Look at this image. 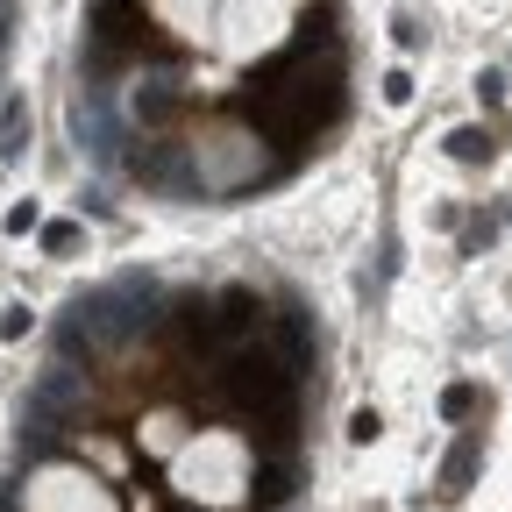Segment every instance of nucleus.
Listing matches in <instances>:
<instances>
[{
	"instance_id": "1",
	"label": "nucleus",
	"mask_w": 512,
	"mask_h": 512,
	"mask_svg": "<svg viewBox=\"0 0 512 512\" xmlns=\"http://www.w3.org/2000/svg\"><path fill=\"white\" fill-rule=\"evenodd\" d=\"M22 512H121V498H114L100 477L72 470V463H43V470L22 484Z\"/></svg>"
},
{
	"instance_id": "2",
	"label": "nucleus",
	"mask_w": 512,
	"mask_h": 512,
	"mask_svg": "<svg viewBox=\"0 0 512 512\" xmlns=\"http://www.w3.org/2000/svg\"><path fill=\"white\" fill-rule=\"evenodd\" d=\"M477 470H484V420L456 434V448H448V456H441V477H434V491H441L448 505H456V498H470Z\"/></svg>"
},
{
	"instance_id": "3",
	"label": "nucleus",
	"mask_w": 512,
	"mask_h": 512,
	"mask_svg": "<svg viewBox=\"0 0 512 512\" xmlns=\"http://www.w3.org/2000/svg\"><path fill=\"white\" fill-rule=\"evenodd\" d=\"M249 505H256V512L292 505V463H285V456H271V463H256V470H249Z\"/></svg>"
},
{
	"instance_id": "4",
	"label": "nucleus",
	"mask_w": 512,
	"mask_h": 512,
	"mask_svg": "<svg viewBox=\"0 0 512 512\" xmlns=\"http://www.w3.org/2000/svg\"><path fill=\"white\" fill-rule=\"evenodd\" d=\"M136 448H143V456H178V448H185V420L178 413H150L136 427Z\"/></svg>"
},
{
	"instance_id": "5",
	"label": "nucleus",
	"mask_w": 512,
	"mask_h": 512,
	"mask_svg": "<svg viewBox=\"0 0 512 512\" xmlns=\"http://www.w3.org/2000/svg\"><path fill=\"white\" fill-rule=\"evenodd\" d=\"M22 150H29V100H22V93H8V100H0V157L15 164Z\"/></svg>"
},
{
	"instance_id": "6",
	"label": "nucleus",
	"mask_w": 512,
	"mask_h": 512,
	"mask_svg": "<svg viewBox=\"0 0 512 512\" xmlns=\"http://www.w3.org/2000/svg\"><path fill=\"white\" fill-rule=\"evenodd\" d=\"M278 349H285L292 370H306V356H313V328H306V313H299V306L278 313Z\"/></svg>"
},
{
	"instance_id": "7",
	"label": "nucleus",
	"mask_w": 512,
	"mask_h": 512,
	"mask_svg": "<svg viewBox=\"0 0 512 512\" xmlns=\"http://www.w3.org/2000/svg\"><path fill=\"white\" fill-rule=\"evenodd\" d=\"M448 157H456V164H491L498 157V136H491V128H448Z\"/></svg>"
},
{
	"instance_id": "8",
	"label": "nucleus",
	"mask_w": 512,
	"mask_h": 512,
	"mask_svg": "<svg viewBox=\"0 0 512 512\" xmlns=\"http://www.w3.org/2000/svg\"><path fill=\"white\" fill-rule=\"evenodd\" d=\"M477 406H491V399L477 392V384H470V377H463V384H448V392H441V420H470Z\"/></svg>"
},
{
	"instance_id": "9",
	"label": "nucleus",
	"mask_w": 512,
	"mask_h": 512,
	"mask_svg": "<svg viewBox=\"0 0 512 512\" xmlns=\"http://www.w3.org/2000/svg\"><path fill=\"white\" fill-rule=\"evenodd\" d=\"M178 107H185V100H178V86H150V93H143V100H136V114H143V121H150V128H164V121H171V114H178Z\"/></svg>"
},
{
	"instance_id": "10",
	"label": "nucleus",
	"mask_w": 512,
	"mask_h": 512,
	"mask_svg": "<svg viewBox=\"0 0 512 512\" xmlns=\"http://www.w3.org/2000/svg\"><path fill=\"white\" fill-rule=\"evenodd\" d=\"M377 434H384V413H377V406H356V413H349V441H356V448H370Z\"/></svg>"
},
{
	"instance_id": "11",
	"label": "nucleus",
	"mask_w": 512,
	"mask_h": 512,
	"mask_svg": "<svg viewBox=\"0 0 512 512\" xmlns=\"http://www.w3.org/2000/svg\"><path fill=\"white\" fill-rule=\"evenodd\" d=\"M79 242H86V235H79V221H50V228H43V249H50V256H72Z\"/></svg>"
},
{
	"instance_id": "12",
	"label": "nucleus",
	"mask_w": 512,
	"mask_h": 512,
	"mask_svg": "<svg viewBox=\"0 0 512 512\" xmlns=\"http://www.w3.org/2000/svg\"><path fill=\"white\" fill-rule=\"evenodd\" d=\"M29 328H36V313H29V306H8V313H0V342H22Z\"/></svg>"
},
{
	"instance_id": "13",
	"label": "nucleus",
	"mask_w": 512,
	"mask_h": 512,
	"mask_svg": "<svg viewBox=\"0 0 512 512\" xmlns=\"http://www.w3.org/2000/svg\"><path fill=\"white\" fill-rule=\"evenodd\" d=\"M8 235H29V228H43V207L36 200H22V207H8V221H0Z\"/></svg>"
},
{
	"instance_id": "14",
	"label": "nucleus",
	"mask_w": 512,
	"mask_h": 512,
	"mask_svg": "<svg viewBox=\"0 0 512 512\" xmlns=\"http://www.w3.org/2000/svg\"><path fill=\"white\" fill-rule=\"evenodd\" d=\"M491 235H498V221H491V214H477V221L463 228V249H491Z\"/></svg>"
},
{
	"instance_id": "15",
	"label": "nucleus",
	"mask_w": 512,
	"mask_h": 512,
	"mask_svg": "<svg viewBox=\"0 0 512 512\" xmlns=\"http://www.w3.org/2000/svg\"><path fill=\"white\" fill-rule=\"evenodd\" d=\"M477 100L498 107V100H505V72H477Z\"/></svg>"
},
{
	"instance_id": "16",
	"label": "nucleus",
	"mask_w": 512,
	"mask_h": 512,
	"mask_svg": "<svg viewBox=\"0 0 512 512\" xmlns=\"http://www.w3.org/2000/svg\"><path fill=\"white\" fill-rule=\"evenodd\" d=\"M384 100L406 107V100H413V79H406V72H384Z\"/></svg>"
}]
</instances>
